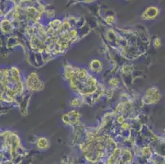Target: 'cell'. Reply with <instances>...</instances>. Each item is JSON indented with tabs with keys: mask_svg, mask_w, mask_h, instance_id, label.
Returning a JSON list of instances; mask_svg holds the SVG:
<instances>
[{
	"mask_svg": "<svg viewBox=\"0 0 165 164\" xmlns=\"http://www.w3.org/2000/svg\"><path fill=\"white\" fill-rule=\"evenodd\" d=\"M154 45H155V48H158V47H160L161 45V40L159 39H155V41H154Z\"/></svg>",
	"mask_w": 165,
	"mask_h": 164,
	"instance_id": "cell-1",
	"label": "cell"
}]
</instances>
